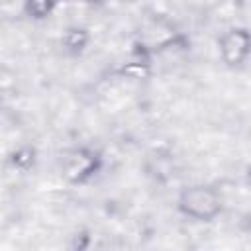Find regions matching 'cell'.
<instances>
[{
	"mask_svg": "<svg viewBox=\"0 0 251 251\" xmlns=\"http://www.w3.org/2000/svg\"><path fill=\"white\" fill-rule=\"evenodd\" d=\"M243 227L251 233V210H249V212L245 214V218H243Z\"/></svg>",
	"mask_w": 251,
	"mask_h": 251,
	"instance_id": "6",
	"label": "cell"
},
{
	"mask_svg": "<svg viewBox=\"0 0 251 251\" xmlns=\"http://www.w3.org/2000/svg\"><path fill=\"white\" fill-rule=\"evenodd\" d=\"M22 10H24V16H27L29 20L43 22L55 14L57 4H53V2H25L22 6Z\"/></svg>",
	"mask_w": 251,
	"mask_h": 251,
	"instance_id": "5",
	"label": "cell"
},
{
	"mask_svg": "<svg viewBox=\"0 0 251 251\" xmlns=\"http://www.w3.org/2000/svg\"><path fill=\"white\" fill-rule=\"evenodd\" d=\"M218 59L226 69L239 71L251 61V29L247 25H229L216 37Z\"/></svg>",
	"mask_w": 251,
	"mask_h": 251,
	"instance_id": "2",
	"label": "cell"
},
{
	"mask_svg": "<svg viewBox=\"0 0 251 251\" xmlns=\"http://www.w3.org/2000/svg\"><path fill=\"white\" fill-rule=\"evenodd\" d=\"M175 206L182 218L196 224H210L224 212V198L216 186L192 182L178 190Z\"/></svg>",
	"mask_w": 251,
	"mask_h": 251,
	"instance_id": "1",
	"label": "cell"
},
{
	"mask_svg": "<svg viewBox=\"0 0 251 251\" xmlns=\"http://www.w3.org/2000/svg\"><path fill=\"white\" fill-rule=\"evenodd\" d=\"M102 165H104V159L96 149L88 145H78L65 151L61 159V175L69 184L80 186L90 182L102 171Z\"/></svg>",
	"mask_w": 251,
	"mask_h": 251,
	"instance_id": "3",
	"label": "cell"
},
{
	"mask_svg": "<svg viewBox=\"0 0 251 251\" xmlns=\"http://www.w3.org/2000/svg\"><path fill=\"white\" fill-rule=\"evenodd\" d=\"M92 41V35L82 25H69L61 35V47L69 55H80Z\"/></svg>",
	"mask_w": 251,
	"mask_h": 251,
	"instance_id": "4",
	"label": "cell"
},
{
	"mask_svg": "<svg viewBox=\"0 0 251 251\" xmlns=\"http://www.w3.org/2000/svg\"><path fill=\"white\" fill-rule=\"evenodd\" d=\"M247 178H249V184H251V169H249V173H247Z\"/></svg>",
	"mask_w": 251,
	"mask_h": 251,
	"instance_id": "7",
	"label": "cell"
}]
</instances>
